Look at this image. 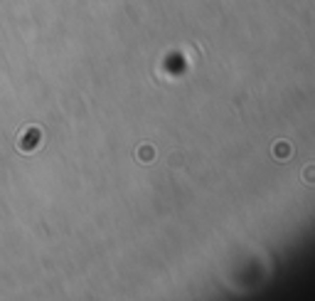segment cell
Returning a JSON list of instances; mask_svg holds the SVG:
<instances>
[{
  "label": "cell",
  "mask_w": 315,
  "mask_h": 301,
  "mask_svg": "<svg viewBox=\"0 0 315 301\" xmlns=\"http://www.w3.org/2000/svg\"><path fill=\"white\" fill-rule=\"evenodd\" d=\"M305 173H308V175H305L308 180H315V168H308V171H305Z\"/></svg>",
  "instance_id": "1"
}]
</instances>
